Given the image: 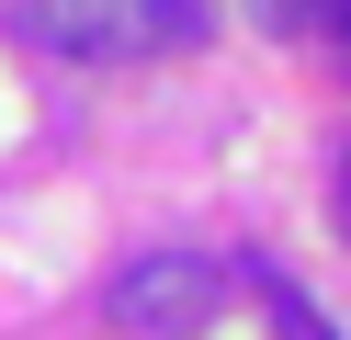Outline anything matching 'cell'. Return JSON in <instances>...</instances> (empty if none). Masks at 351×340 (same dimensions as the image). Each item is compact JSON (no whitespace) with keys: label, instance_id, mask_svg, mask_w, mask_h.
I'll return each mask as SVG.
<instances>
[{"label":"cell","instance_id":"obj_1","mask_svg":"<svg viewBox=\"0 0 351 340\" xmlns=\"http://www.w3.org/2000/svg\"><path fill=\"white\" fill-rule=\"evenodd\" d=\"M23 45L80 68H125V57H159V45H204V0H23Z\"/></svg>","mask_w":351,"mask_h":340},{"label":"cell","instance_id":"obj_2","mask_svg":"<svg viewBox=\"0 0 351 340\" xmlns=\"http://www.w3.org/2000/svg\"><path fill=\"white\" fill-rule=\"evenodd\" d=\"M215 306H227V284H215L204 249H147V261H125L114 295H102V317H114L125 340H193V329H215Z\"/></svg>","mask_w":351,"mask_h":340},{"label":"cell","instance_id":"obj_3","mask_svg":"<svg viewBox=\"0 0 351 340\" xmlns=\"http://www.w3.org/2000/svg\"><path fill=\"white\" fill-rule=\"evenodd\" d=\"M261 23H272V34H340L351 23V0H250Z\"/></svg>","mask_w":351,"mask_h":340},{"label":"cell","instance_id":"obj_4","mask_svg":"<svg viewBox=\"0 0 351 340\" xmlns=\"http://www.w3.org/2000/svg\"><path fill=\"white\" fill-rule=\"evenodd\" d=\"M272 340H340V329H328L306 295H283V284H272Z\"/></svg>","mask_w":351,"mask_h":340},{"label":"cell","instance_id":"obj_5","mask_svg":"<svg viewBox=\"0 0 351 340\" xmlns=\"http://www.w3.org/2000/svg\"><path fill=\"white\" fill-rule=\"evenodd\" d=\"M328 216H340V227H351V159H340V204H328Z\"/></svg>","mask_w":351,"mask_h":340}]
</instances>
